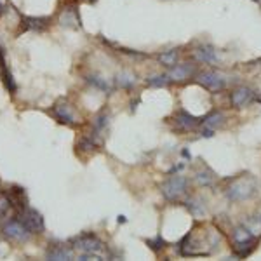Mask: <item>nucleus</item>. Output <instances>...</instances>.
Returning a JSON list of instances; mask_svg holds the SVG:
<instances>
[{"mask_svg": "<svg viewBox=\"0 0 261 261\" xmlns=\"http://www.w3.org/2000/svg\"><path fill=\"white\" fill-rule=\"evenodd\" d=\"M256 193V181L251 176H242V178H237L231 181V185L226 188V195H228L230 200L233 202H242L251 199Z\"/></svg>", "mask_w": 261, "mask_h": 261, "instance_id": "1", "label": "nucleus"}, {"mask_svg": "<svg viewBox=\"0 0 261 261\" xmlns=\"http://www.w3.org/2000/svg\"><path fill=\"white\" fill-rule=\"evenodd\" d=\"M187 187H188V181L185 176L181 174H174L171 176L169 179H166L162 183V193L167 200H179L181 197L187 193Z\"/></svg>", "mask_w": 261, "mask_h": 261, "instance_id": "2", "label": "nucleus"}, {"mask_svg": "<svg viewBox=\"0 0 261 261\" xmlns=\"http://www.w3.org/2000/svg\"><path fill=\"white\" fill-rule=\"evenodd\" d=\"M16 218L27 226L32 233H42L45 230V223H44V218L42 214L37 211V209H32V207H23L19 209V213L16 214Z\"/></svg>", "mask_w": 261, "mask_h": 261, "instance_id": "3", "label": "nucleus"}, {"mask_svg": "<svg viewBox=\"0 0 261 261\" xmlns=\"http://www.w3.org/2000/svg\"><path fill=\"white\" fill-rule=\"evenodd\" d=\"M71 244H73L71 247L81 252V254H98V252L103 251V242L92 233L79 235V237H75L71 241Z\"/></svg>", "mask_w": 261, "mask_h": 261, "instance_id": "4", "label": "nucleus"}, {"mask_svg": "<svg viewBox=\"0 0 261 261\" xmlns=\"http://www.w3.org/2000/svg\"><path fill=\"white\" fill-rule=\"evenodd\" d=\"M195 81H197L199 86H202L204 89H207L211 92H220V91L225 89V86H226V79L216 70H209V71L197 73Z\"/></svg>", "mask_w": 261, "mask_h": 261, "instance_id": "5", "label": "nucleus"}, {"mask_svg": "<svg viewBox=\"0 0 261 261\" xmlns=\"http://www.w3.org/2000/svg\"><path fill=\"white\" fill-rule=\"evenodd\" d=\"M2 231L9 241H14V242H27L28 239H30V235H33L16 216L4 225Z\"/></svg>", "mask_w": 261, "mask_h": 261, "instance_id": "6", "label": "nucleus"}, {"mask_svg": "<svg viewBox=\"0 0 261 261\" xmlns=\"http://www.w3.org/2000/svg\"><path fill=\"white\" fill-rule=\"evenodd\" d=\"M53 112H54V115H56V119L60 122H63V124H66V125L77 124V117H75V113H73V110H71L68 101L60 99L53 107Z\"/></svg>", "mask_w": 261, "mask_h": 261, "instance_id": "7", "label": "nucleus"}, {"mask_svg": "<svg viewBox=\"0 0 261 261\" xmlns=\"http://www.w3.org/2000/svg\"><path fill=\"white\" fill-rule=\"evenodd\" d=\"M254 99H256V94L249 87H237V89H233L230 94V103H231V107H235V108H244L246 105L252 103Z\"/></svg>", "mask_w": 261, "mask_h": 261, "instance_id": "8", "label": "nucleus"}, {"mask_svg": "<svg viewBox=\"0 0 261 261\" xmlns=\"http://www.w3.org/2000/svg\"><path fill=\"white\" fill-rule=\"evenodd\" d=\"M4 195H6L7 202H9L11 207H27L28 205V200H27V192H24V188L21 187H9L6 192H4Z\"/></svg>", "mask_w": 261, "mask_h": 261, "instance_id": "9", "label": "nucleus"}, {"mask_svg": "<svg viewBox=\"0 0 261 261\" xmlns=\"http://www.w3.org/2000/svg\"><path fill=\"white\" fill-rule=\"evenodd\" d=\"M73 247L65 246V244H56V246H50L47 252H45V258L54 259V261H65L73 258Z\"/></svg>", "mask_w": 261, "mask_h": 261, "instance_id": "10", "label": "nucleus"}, {"mask_svg": "<svg viewBox=\"0 0 261 261\" xmlns=\"http://www.w3.org/2000/svg\"><path fill=\"white\" fill-rule=\"evenodd\" d=\"M167 75H169V79L172 82H187L193 75V66L188 65V63H185V65H176V66H172Z\"/></svg>", "mask_w": 261, "mask_h": 261, "instance_id": "11", "label": "nucleus"}, {"mask_svg": "<svg viewBox=\"0 0 261 261\" xmlns=\"http://www.w3.org/2000/svg\"><path fill=\"white\" fill-rule=\"evenodd\" d=\"M0 77H2V82L6 86V89L9 92H14L16 91V82L12 79V73L7 68V63H6V54H4V49L0 45Z\"/></svg>", "mask_w": 261, "mask_h": 261, "instance_id": "12", "label": "nucleus"}, {"mask_svg": "<svg viewBox=\"0 0 261 261\" xmlns=\"http://www.w3.org/2000/svg\"><path fill=\"white\" fill-rule=\"evenodd\" d=\"M60 23L65 28H79L81 27V18L75 7H65L60 16Z\"/></svg>", "mask_w": 261, "mask_h": 261, "instance_id": "13", "label": "nucleus"}, {"mask_svg": "<svg viewBox=\"0 0 261 261\" xmlns=\"http://www.w3.org/2000/svg\"><path fill=\"white\" fill-rule=\"evenodd\" d=\"M50 24V18H32V16H23V30L33 32H45Z\"/></svg>", "mask_w": 261, "mask_h": 261, "instance_id": "14", "label": "nucleus"}, {"mask_svg": "<svg viewBox=\"0 0 261 261\" xmlns=\"http://www.w3.org/2000/svg\"><path fill=\"white\" fill-rule=\"evenodd\" d=\"M176 124H178V127L179 129H195L197 125L200 124L202 120H199L197 117H193V115H190L188 112H185V110H179L178 113H176Z\"/></svg>", "mask_w": 261, "mask_h": 261, "instance_id": "15", "label": "nucleus"}, {"mask_svg": "<svg viewBox=\"0 0 261 261\" xmlns=\"http://www.w3.org/2000/svg\"><path fill=\"white\" fill-rule=\"evenodd\" d=\"M195 58L200 63H216L218 61L216 50H214L211 45H200L199 49H195Z\"/></svg>", "mask_w": 261, "mask_h": 261, "instance_id": "16", "label": "nucleus"}, {"mask_svg": "<svg viewBox=\"0 0 261 261\" xmlns=\"http://www.w3.org/2000/svg\"><path fill=\"white\" fill-rule=\"evenodd\" d=\"M256 241V235L252 233V231L247 228L246 225L242 226H237V228L233 230V242L235 244H242V242H252Z\"/></svg>", "mask_w": 261, "mask_h": 261, "instance_id": "17", "label": "nucleus"}, {"mask_svg": "<svg viewBox=\"0 0 261 261\" xmlns=\"http://www.w3.org/2000/svg\"><path fill=\"white\" fill-rule=\"evenodd\" d=\"M225 122V115H223L221 112H211L207 113V115L204 117V120H202V124H204L205 129H216L220 127V125Z\"/></svg>", "mask_w": 261, "mask_h": 261, "instance_id": "18", "label": "nucleus"}, {"mask_svg": "<svg viewBox=\"0 0 261 261\" xmlns=\"http://www.w3.org/2000/svg\"><path fill=\"white\" fill-rule=\"evenodd\" d=\"M108 120H110V117H108L107 110H101L98 115L94 117V120H92V133H96V136H98V133L107 129Z\"/></svg>", "mask_w": 261, "mask_h": 261, "instance_id": "19", "label": "nucleus"}, {"mask_svg": "<svg viewBox=\"0 0 261 261\" xmlns=\"http://www.w3.org/2000/svg\"><path fill=\"white\" fill-rule=\"evenodd\" d=\"M178 58H179V53L176 49H172V50H166V53H162L161 56H159V61H161L164 66H169V68H172V66L178 65Z\"/></svg>", "mask_w": 261, "mask_h": 261, "instance_id": "20", "label": "nucleus"}, {"mask_svg": "<svg viewBox=\"0 0 261 261\" xmlns=\"http://www.w3.org/2000/svg\"><path fill=\"white\" fill-rule=\"evenodd\" d=\"M254 247H256V241L235 244V246H233V252H235V256H239V258H246V256H249L251 252L254 251Z\"/></svg>", "mask_w": 261, "mask_h": 261, "instance_id": "21", "label": "nucleus"}, {"mask_svg": "<svg viewBox=\"0 0 261 261\" xmlns=\"http://www.w3.org/2000/svg\"><path fill=\"white\" fill-rule=\"evenodd\" d=\"M115 84L119 87H124V89H129V87H133L134 84H136V77H134L130 71H122V73L117 75L115 79Z\"/></svg>", "mask_w": 261, "mask_h": 261, "instance_id": "22", "label": "nucleus"}, {"mask_svg": "<svg viewBox=\"0 0 261 261\" xmlns=\"http://www.w3.org/2000/svg\"><path fill=\"white\" fill-rule=\"evenodd\" d=\"M145 242L148 244V247L153 252H161L164 247H166V241L162 239V235H157L155 239H146Z\"/></svg>", "mask_w": 261, "mask_h": 261, "instance_id": "23", "label": "nucleus"}, {"mask_svg": "<svg viewBox=\"0 0 261 261\" xmlns=\"http://www.w3.org/2000/svg\"><path fill=\"white\" fill-rule=\"evenodd\" d=\"M171 82L169 75H155V77H150L148 79V86L151 87H166L167 84Z\"/></svg>", "mask_w": 261, "mask_h": 261, "instance_id": "24", "label": "nucleus"}, {"mask_svg": "<svg viewBox=\"0 0 261 261\" xmlns=\"http://www.w3.org/2000/svg\"><path fill=\"white\" fill-rule=\"evenodd\" d=\"M197 183L202 185V187H211V185L214 183V176L213 172H205V171H200L197 172Z\"/></svg>", "mask_w": 261, "mask_h": 261, "instance_id": "25", "label": "nucleus"}, {"mask_svg": "<svg viewBox=\"0 0 261 261\" xmlns=\"http://www.w3.org/2000/svg\"><path fill=\"white\" fill-rule=\"evenodd\" d=\"M87 81H89L94 87H98V89H101V91H110V84L105 81V79L98 77V75H91V77L87 79Z\"/></svg>", "mask_w": 261, "mask_h": 261, "instance_id": "26", "label": "nucleus"}, {"mask_svg": "<svg viewBox=\"0 0 261 261\" xmlns=\"http://www.w3.org/2000/svg\"><path fill=\"white\" fill-rule=\"evenodd\" d=\"M187 204H188V209H190V213L193 214V216H202L205 211L204 205H202L199 200H188Z\"/></svg>", "mask_w": 261, "mask_h": 261, "instance_id": "27", "label": "nucleus"}, {"mask_svg": "<svg viewBox=\"0 0 261 261\" xmlns=\"http://www.w3.org/2000/svg\"><path fill=\"white\" fill-rule=\"evenodd\" d=\"M119 223H125V218L124 216H119Z\"/></svg>", "mask_w": 261, "mask_h": 261, "instance_id": "28", "label": "nucleus"}, {"mask_svg": "<svg viewBox=\"0 0 261 261\" xmlns=\"http://www.w3.org/2000/svg\"><path fill=\"white\" fill-rule=\"evenodd\" d=\"M0 14H2V4H0Z\"/></svg>", "mask_w": 261, "mask_h": 261, "instance_id": "29", "label": "nucleus"}, {"mask_svg": "<svg viewBox=\"0 0 261 261\" xmlns=\"http://www.w3.org/2000/svg\"><path fill=\"white\" fill-rule=\"evenodd\" d=\"M254 2H256V4H261V0H254Z\"/></svg>", "mask_w": 261, "mask_h": 261, "instance_id": "30", "label": "nucleus"}]
</instances>
